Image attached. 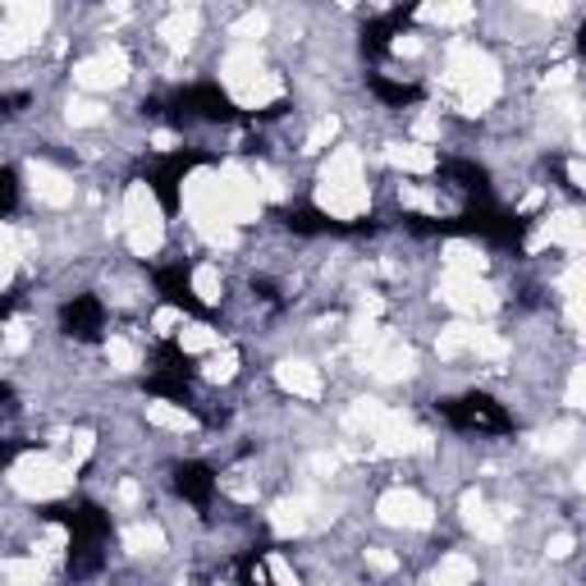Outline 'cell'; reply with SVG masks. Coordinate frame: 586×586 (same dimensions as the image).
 Returning a JSON list of instances; mask_svg holds the SVG:
<instances>
[{"label": "cell", "instance_id": "20", "mask_svg": "<svg viewBox=\"0 0 586 586\" xmlns=\"http://www.w3.org/2000/svg\"><path fill=\"white\" fill-rule=\"evenodd\" d=\"M545 165H550V174H554V180H559V188H564L568 197H582V188L573 184V174H568V161H564V157H550Z\"/></svg>", "mask_w": 586, "mask_h": 586}, {"label": "cell", "instance_id": "23", "mask_svg": "<svg viewBox=\"0 0 586 586\" xmlns=\"http://www.w3.org/2000/svg\"><path fill=\"white\" fill-rule=\"evenodd\" d=\"M19 413V390L0 380V417H14Z\"/></svg>", "mask_w": 586, "mask_h": 586}, {"label": "cell", "instance_id": "12", "mask_svg": "<svg viewBox=\"0 0 586 586\" xmlns=\"http://www.w3.org/2000/svg\"><path fill=\"white\" fill-rule=\"evenodd\" d=\"M142 390H147V394H157V399H170L174 407H184V413H193V417H202V403H197V394H193V380H184V376L151 371Z\"/></svg>", "mask_w": 586, "mask_h": 586}, {"label": "cell", "instance_id": "22", "mask_svg": "<svg viewBox=\"0 0 586 586\" xmlns=\"http://www.w3.org/2000/svg\"><path fill=\"white\" fill-rule=\"evenodd\" d=\"M19 308H23V285H14L5 298H0V321H10Z\"/></svg>", "mask_w": 586, "mask_h": 586}, {"label": "cell", "instance_id": "17", "mask_svg": "<svg viewBox=\"0 0 586 586\" xmlns=\"http://www.w3.org/2000/svg\"><path fill=\"white\" fill-rule=\"evenodd\" d=\"M19 202H23V184H19V170L0 165V220H5V216H14V211H19Z\"/></svg>", "mask_w": 586, "mask_h": 586}, {"label": "cell", "instance_id": "5", "mask_svg": "<svg viewBox=\"0 0 586 586\" xmlns=\"http://www.w3.org/2000/svg\"><path fill=\"white\" fill-rule=\"evenodd\" d=\"M275 220L298 239H363V234H376L380 229L376 220H335V216L317 211L312 202H298V207L275 211Z\"/></svg>", "mask_w": 586, "mask_h": 586}, {"label": "cell", "instance_id": "16", "mask_svg": "<svg viewBox=\"0 0 586 586\" xmlns=\"http://www.w3.org/2000/svg\"><path fill=\"white\" fill-rule=\"evenodd\" d=\"M271 554V545H252V550H243L239 559H234V577H239V586H271L262 573H257V564Z\"/></svg>", "mask_w": 586, "mask_h": 586}, {"label": "cell", "instance_id": "9", "mask_svg": "<svg viewBox=\"0 0 586 586\" xmlns=\"http://www.w3.org/2000/svg\"><path fill=\"white\" fill-rule=\"evenodd\" d=\"M170 486L180 499H188L193 508H202V518H211L207 508L216 499V468L211 463H197V458H188V463H174L170 468Z\"/></svg>", "mask_w": 586, "mask_h": 586}, {"label": "cell", "instance_id": "3", "mask_svg": "<svg viewBox=\"0 0 586 586\" xmlns=\"http://www.w3.org/2000/svg\"><path fill=\"white\" fill-rule=\"evenodd\" d=\"M436 413H440L453 430H463V436H472V430H476V436H514V430H518L514 413H508L499 399L481 394V390L458 394V399H440Z\"/></svg>", "mask_w": 586, "mask_h": 586}, {"label": "cell", "instance_id": "11", "mask_svg": "<svg viewBox=\"0 0 586 586\" xmlns=\"http://www.w3.org/2000/svg\"><path fill=\"white\" fill-rule=\"evenodd\" d=\"M440 180L458 193H468L472 202H491V170L472 157H449L440 161Z\"/></svg>", "mask_w": 586, "mask_h": 586}, {"label": "cell", "instance_id": "14", "mask_svg": "<svg viewBox=\"0 0 586 586\" xmlns=\"http://www.w3.org/2000/svg\"><path fill=\"white\" fill-rule=\"evenodd\" d=\"M101 568H106V550H101V541H69V559H65L69 582H88Z\"/></svg>", "mask_w": 586, "mask_h": 586}, {"label": "cell", "instance_id": "10", "mask_svg": "<svg viewBox=\"0 0 586 586\" xmlns=\"http://www.w3.org/2000/svg\"><path fill=\"white\" fill-rule=\"evenodd\" d=\"M413 5H394L390 14H380V19H367L363 23V33H358V46H363V56L367 60H386L390 56V46H394V37L413 23Z\"/></svg>", "mask_w": 586, "mask_h": 586}, {"label": "cell", "instance_id": "7", "mask_svg": "<svg viewBox=\"0 0 586 586\" xmlns=\"http://www.w3.org/2000/svg\"><path fill=\"white\" fill-rule=\"evenodd\" d=\"M151 285H157V294H161L165 308L184 312V317H193V321H211V308L197 298V289H193V271H188L184 262L157 266V271H151Z\"/></svg>", "mask_w": 586, "mask_h": 586}, {"label": "cell", "instance_id": "24", "mask_svg": "<svg viewBox=\"0 0 586 586\" xmlns=\"http://www.w3.org/2000/svg\"><path fill=\"white\" fill-rule=\"evenodd\" d=\"M289 111V101H271V106L266 111H257V115H252V124H266V119H279V115H285Z\"/></svg>", "mask_w": 586, "mask_h": 586}, {"label": "cell", "instance_id": "2", "mask_svg": "<svg viewBox=\"0 0 586 586\" xmlns=\"http://www.w3.org/2000/svg\"><path fill=\"white\" fill-rule=\"evenodd\" d=\"M161 119L170 129H188V124H252V115H243L220 83L180 88L170 101H161Z\"/></svg>", "mask_w": 586, "mask_h": 586}, {"label": "cell", "instance_id": "6", "mask_svg": "<svg viewBox=\"0 0 586 586\" xmlns=\"http://www.w3.org/2000/svg\"><path fill=\"white\" fill-rule=\"evenodd\" d=\"M37 514L46 522H65L69 527V541H111V514L101 504H42Z\"/></svg>", "mask_w": 586, "mask_h": 586}, {"label": "cell", "instance_id": "15", "mask_svg": "<svg viewBox=\"0 0 586 586\" xmlns=\"http://www.w3.org/2000/svg\"><path fill=\"white\" fill-rule=\"evenodd\" d=\"M157 371H170V376L193 380L197 363H193V353L180 348V340H161V344H157Z\"/></svg>", "mask_w": 586, "mask_h": 586}, {"label": "cell", "instance_id": "18", "mask_svg": "<svg viewBox=\"0 0 586 586\" xmlns=\"http://www.w3.org/2000/svg\"><path fill=\"white\" fill-rule=\"evenodd\" d=\"M33 106V96L28 92H0V119H14Z\"/></svg>", "mask_w": 586, "mask_h": 586}, {"label": "cell", "instance_id": "4", "mask_svg": "<svg viewBox=\"0 0 586 586\" xmlns=\"http://www.w3.org/2000/svg\"><path fill=\"white\" fill-rule=\"evenodd\" d=\"M216 157L211 151H197V147H180V151H165V157L157 161V165H147L142 174H147V188L157 193V202H161V211L165 216H174L180 211V188H184V180L197 170V165H211Z\"/></svg>", "mask_w": 586, "mask_h": 586}, {"label": "cell", "instance_id": "19", "mask_svg": "<svg viewBox=\"0 0 586 586\" xmlns=\"http://www.w3.org/2000/svg\"><path fill=\"white\" fill-rule=\"evenodd\" d=\"M28 449H42V440H0V472H5L19 453H28Z\"/></svg>", "mask_w": 586, "mask_h": 586}, {"label": "cell", "instance_id": "21", "mask_svg": "<svg viewBox=\"0 0 586 586\" xmlns=\"http://www.w3.org/2000/svg\"><path fill=\"white\" fill-rule=\"evenodd\" d=\"M252 294H257L262 302H271V308L285 302V298H279V285H275V279H266V275H252Z\"/></svg>", "mask_w": 586, "mask_h": 586}, {"label": "cell", "instance_id": "13", "mask_svg": "<svg viewBox=\"0 0 586 586\" xmlns=\"http://www.w3.org/2000/svg\"><path fill=\"white\" fill-rule=\"evenodd\" d=\"M367 92L390 111H403V106H417L426 96L417 83H403V79H390V73H367Z\"/></svg>", "mask_w": 586, "mask_h": 586}, {"label": "cell", "instance_id": "1", "mask_svg": "<svg viewBox=\"0 0 586 586\" xmlns=\"http://www.w3.org/2000/svg\"><path fill=\"white\" fill-rule=\"evenodd\" d=\"M407 234L417 239H486L495 248H522L531 220L518 216V211H499L495 202H472L463 216H449V220H436V216H422V211H403L399 216Z\"/></svg>", "mask_w": 586, "mask_h": 586}, {"label": "cell", "instance_id": "8", "mask_svg": "<svg viewBox=\"0 0 586 586\" xmlns=\"http://www.w3.org/2000/svg\"><path fill=\"white\" fill-rule=\"evenodd\" d=\"M60 335L79 340V344H101L106 340V308L96 294H73L60 308Z\"/></svg>", "mask_w": 586, "mask_h": 586}]
</instances>
